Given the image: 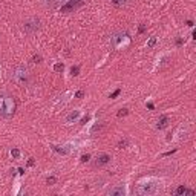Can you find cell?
Segmentation results:
<instances>
[{
	"instance_id": "6da1fadb",
	"label": "cell",
	"mask_w": 196,
	"mask_h": 196,
	"mask_svg": "<svg viewBox=\"0 0 196 196\" xmlns=\"http://www.w3.org/2000/svg\"><path fill=\"white\" fill-rule=\"evenodd\" d=\"M17 110V103H15V98L11 95V93H0V117L9 119L15 115Z\"/></svg>"
},
{
	"instance_id": "7a4b0ae2",
	"label": "cell",
	"mask_w": 196,
	"mask_h": 196,
	"mask_svg": "<svg viewBox=\"0 0 196 196\" xmlns=\"http://www.w3.org/2000/svg\"><path fill=\"white\" fill-rule=\"evenodd\" d=\"M135 191H136L138 195H141V196L155 195V193H158V191H159V184H158L156 181L149 179V181H146V182H141V184H138V187H136Z\"/></svg>"
},
{
	"instance_id": "3957f363",
	"label": "cell",
	"mask_w": 196,
	"mask_h": 196,
	"mask_svg": "<svg viewBox=\"0 0 196 196\" xmlns=\"http://www.w3.org/2000/svg\"><path fill=\"white\" fill-rule=\"evenodd\" d=\"M12 80L20 84V86H25V84L29 83V70L28 68H25V66H17V68H14V70H12Z\"/></svg>"
},
{
	"instance_id": "277c9868",
	"label": "cell",
	"mask_w": 196,
	"mask_h": 196,
	"mask_svg": "<svg viewBox=\"0 0 196 196\" xmlns=\"http://www.w3.org/2000/svg\"><path fill=\"white\" fill-rule=\"evenodd\" d=\"M110 44L115 49H126L130 44V37L126 32H117L110 37Z\"/></svg>"
},
{
	"instance_id": "5b68a950",
	"label": "cell",
	"mask_w": 196,
	"mask_h": 196,
	"mask_svg": "<svg viewBox=\"0 0 196 196\" xmlns=\"http://www.w3.org/2000/svg\"><path fill=\"white\" fill-rule=\"evenodd\" d=\"M40 29V20L35 19V17H31V19H26L23 21V31L26 34H34Z\"/></svg>"
},
{
	"instance_id": "8992f818",
	"label": "cell",
	"mask_w": 196,
	"mask_h": 196,
	"mask_svg": "<svg viewBox=\"0 0 196 196\" xmlns=\"http://www.w3.org/2000/svg\"><path fill=\"white\" fill-rule=\"evenodd\" d=\"M110 155H107V153H100L97 156V159L93 161V167L95 168H100V167H103V166H106V164H109L110 162Z\"/></svg>"
},
{
	"instance_id": "52a82bcc",
	"label": "cell",
	"mask_w": 196,
	"mask_h": 196,
	"mask_svg": "<svg viewBox=\"0 0 196 196\" xmlns=\"http://www.w3.org/2000/svg\"><path fill=\"white\" fill-rule=\"evenodd\" d=\"M106 193L109 196H124L126 195V187H124V184H117V185L110 187Z\"/></svg>"
},
{
	"instance_id": "ba28073f",
	"label": "cell",
	"mask_w": 196,
	"mask_h": 196,
	"mask_svg": "<svg viewBox=\"0 0 196 196\" xmlns=\"http://www.w3.org/2000/svg\"><path fill=\"white\" fill-rule=\"evenodd\" d=\"M168 124H170V119H168V117H166V115H162L161 118L158 119V124H156V129L158 130H162V129H166Z\"/></svg>"
},
{
	"instance_id": "9c48e42d",
	"label": "cell",
	"mask_w": 196,
	"mask_h": 196,
	"mask_svg": "<svg viewBox=\"0 0 196 196\" xmlns=\"http://www.w3.org/2000/svg\"><path fill=\"white\" fill-rule=\"evenodd\" d=\"M80 5H83V0H74V2H70V3H68L64 8H63V12H69L70 9H75L77 6H80Z\"/></svg>"
},
{
	"instance_id": "30bf717a",
	"label": "cell",
	"mask_w": 196,
	"mask_h": 196,
	"mask_svg": "<svg viewBox=\"0 0 196 196\" xmlns=\"http://www.w3.org/2000/svg\"><path fill=\"white\" fill-rule=\"evenodd\" d=\"M176 195H178V196H182V195H195V191L190 190V189H187L185 185H179V187L176 189Z\"/></svg>"
},
{
	"instance_id": "8fae6325",
	"label": "cell",
	"mask_w": 196,
	"mask_h": 196,
	"mask_svg": "<svg viewBox=\"0 0 196 196\" xmlns=\"http://www.w3.org/2000/svg\"><path fill=\"white\" fill-rule=\"evenodd\" d=\"M64 0H42V3L44 6H48V8H55V6H58L60 3H63Z\"/></svg>"
},
{
	"instance_id": "7c38bea8",
	"label": "cell",
	"mask_w": 196,
	"mask_h": 196,
	"mask_svg": "<svg viewBox=\"0 0 196 196\" xmlns=\"http://www.w3.org/2000/svg\"><path fill=\"white\" fill-rule=\"evenodd\" d=\"M78 115H80L78 110H74V112H70V113L68 115V117H66V121H68V123H70V121H75V119L78 118Z\"/></svg>"
},
{
	"instance_id": "4fadbf2b",
	"label": "cell",
	"mask_w": 196,
	"mask_h": 196,
	"mask_svg": "<svg viewBox=\"0 0 196 196\" xmlns=\"http://www.w3.org/2000/svg\"><path fill=\"white\" fill-rule=\"evenodd\" d=\"M110 3H112L113 6H117V8H121L124 5H127L129 0H110Z\"/></svg>"
},
{
	"instance_id": "5bb4252c",
	"label": "cell",
	"mask_w": 196,
	"mask_h": 196,
	"mask_svg": "<svg viewBox=\"0 0 196 196\" xmlns=\"http://www.w3.org/2000/svg\"><path fill=\"white\" fill-rule=\"evenodd\" d=\"M103 127H104V123H98V124H95V126L92 127V133H93V135H95L97 132L100 133L101 130H103Z\"/></svg>"
},
{
	"instance_id": "9a60e30c",
	"label": "cell",
	"mask_w": 196,
	"mask_h": 196,
	"mask_svg": "<svg viewBox=\"0 0 196 196\" xmlns=\"http://www.w3.org/2000/svg\"><path fill=\"white\" fill-rule=\"evenodd\" d=\"M127 144H129V140H127V138H124V140H119V141H118V149H126Z\"/></svg>"
},
{
	"instance_id": "2e32d148",
	"label": "cell",
	"mask_w": 196,
	"mask_h": 196,
	"mask_svg": "<svg viewBox=\"0 0 196 196\" xmlns=\"http://www.w3.org/2000/svg\"><path fill=\"white\" fill-rule=\"evenodd\" d=\"M63 69H64V64H63V63H57V64L54 66V70H55V72H63Z\"/></svg>"
},
{
	"instance_id": "e0dca14e",
	"label": "cell",
	"mask_w": 196,
	"mask_h": 196,
	"mask_svg": "<svg viewBox=\"0 0 196 196\" xmlns=\"http://www.w3.org/2000/svg\"><path fill=\"white\" fill-rule=\"evenodd\" d=\"M80 72V66H72V69H70V74L74 75V77H77Z\"/></svg>"
},
{
	"instance_id": "ac0fdd59",
	"label": "cell",
	"mask_w": 196,
	"mask_h": 196,
	"mask_svg": "<svg viewBox=\"0 0 196 196\" xmlns=\"http://www.w3.org/2000/svg\"><path fill=\"white\" fill-rule=\"evenodd\" d=\"M46 182H48V185H54L55 182H57V178L55 176H49L48 179H46Z\"/></svg>"
},
{
	"instance_id": "d6986e66",
	"label": "cell",
	"mask_w": 196,
	"mask_h": 196,
	"mask_svg": "<svg viewBox=\"0 0 196 196\" xmlns=\"http://www.w3.org/2000/svg\"><path fill=\"white\" fill-rule=\"evenodd\" d=\"M11 155H12V158L17 159V158L20 156V150H19V149H12V150H11Z\"/></svg>"
},
{
	"instance_id": "ffe728a7",
	"label": "cell",
	"mask_w": 196,
	"mask_h": 196,
	"mask_svg": "<svg viewBox=\"0 0 196 196\" xmlns=\"http://www.w3.org/2000/svg\"><path fill=\"white\" fill-rule=\"evenodd\" d=\"M155 44H156V37H152V38L149 40V43H147V46H149V48H153Z\"/></svg>"
},
{
	"instance_id": "44dd1931",
	"label": "cell",
	"mask_w": 196,
	"mask_h": 196,
	"mask_svg": "<svg viewBox=\"0 0 196 196\" xmlns=\"http://www.w3.org/2000/svg\"><path fill=\"white\" fill-rule=\"evenodd\" d=\"M127 113H129V109H121V110H119V112H118L117 115H118L119 118H121V117H126Z\"/></svg>"
},
{
	"instance_id": "7402d4cb",
	"label": "cell",
	"mask_w": 196,
	"mask_h": 196,
	"mask_svg": "<svg viewBox=\"0 0 196 196\" xmlns=\"http://www.w3.org/2000/svg\"><path fill=\"white\" fill-rule=\"evenodd\" d=\"M89 159H91V155H83L81 156V162H89Z\"/></svg>"
},
{
	"instance_id": "603a6c76",
	"label": "cell",
	"mask_w": 196,
	"mask_h": 196,
	"mask_svg": "<svg viewBox=\"0 0 196 196\" xmlns=\"http://www.w3.org/2000/svg\"><path fill=\"white\" fill-rule=\"evenodd\" d=\"M119 93H121V89H117V91H115L113 93H110V98H117Z\"/></svg>"
},
{
	"instance_id": "cb8c5ba5",
	"label": "cell",
	"mask_w": 196,
	"mask_h": 196,
	"mask_svg": "<svg viewBox=\"0 0 196 196\" xmlns=\"http://www.w3.org/2000/svg\"><path fill=\"white\" fill-rule=\"evenodd\" d=\"M32 61H34V63H40V61H42V55H34Z\"/></svg>"
},
{
	"instance_id": "d4e9b609",
	"label": "cell",
	"mask_w": 196,
	"mask_h": 196,
	"mask_svg": "<svg viewBox=\"0 0 196 196\" xmlns=\"http://www.w3.org/2000/svg\"><path fill=\"white\" fill-rule=\"evenodd\" d=\"M84 97V92L83 91H78L77 93H75V98H83Z\"/></svg>"
},
{
	"instance_id": "484cf974",
	"label": "cell",
	"mask_w": 196,
	"mask_h": 196,
	"mask_svg": "<svg viewBox=\"0 0 196 196\" xmlns=\"http://www.w3.org/2000/svg\"><path fill=\"white\" fill-rule=\"evenodd\" d=\"M89 118H91V117H89V115H86V117L81 119V124H86V121H89Z\"/></svg>"
},
{
	"instance_id": "4316f807",
	"label": "cell",
	"mask_w": 196,
	"mask_h": 196,
	"mask_svg": "<svg viewBox=\"0 0 196 196\" xmlns=\"http://www.w3.org/2000/svg\"><path fill=\"white\" fill-rule=\"evenodd\" d=\"M182 43H184V40H182V38H178L176 40V44H182Z\"/></svg>"
}]
</instances>
